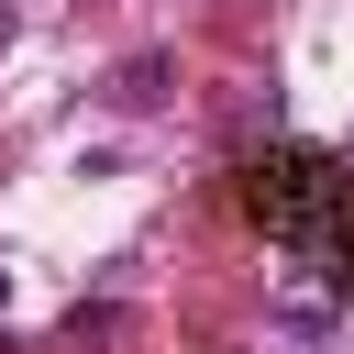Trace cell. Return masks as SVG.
<instances>
[{
  "instance_id": "6da1fadb",
  "label": "cell",
  "mask_w": 354,
  "mask_h": 354,
  "mask_svg": "<svg viewBox=\"0 0 354 354\" xmlns=\"http://www.w3.org/2000/svg\"><path fill=\"white\" fill-rule=\"evenodd\" d=\"M166 77H177V55H122V66H111V100H122V111H155Z\"/></svg>"
},
{
  "instance_id": "7a4b0ae2",
  "label": "cell",
  "mask_w": 354,
  "mask_h": 354,
  "mask_svg": "<svg viewBox=\"0 0 354 354\" xmlns=\"http://www.w3.org/2000/svg\"><path fill=\"white\" fill-rule=\"evenodd\" d=\"M0 310H11V266H0Z\"/></svg>"
},
{
  "instance_id": "3957f363",
  "label": "cell",
  "mask_w": 354,
  "mask_h": 354,
  "mask_svg": "<svg viewBox=\"0 0 354 354\" xmlns=\"http://www.w3.org/2000/svg\"><path fill=\"white\" fill-rule=\"evenodd\" d=\"M0 44H11V0H0Z\"/></svg>"
},
{
  "instance_id": "277c9868",
  "label": "cell",
  "mask_w": 354,
  "mask_h": 354,
  "mask_svg": "<svg viewBox=\"0 0 354 354\" xmlns=\"http://www.w3.org/2000/svg\"><path fill=\"white\" fill-rule=\"evenodd\" d=\"M343 155H354V144H343Z\"/></svg>"
}]
</instances>
